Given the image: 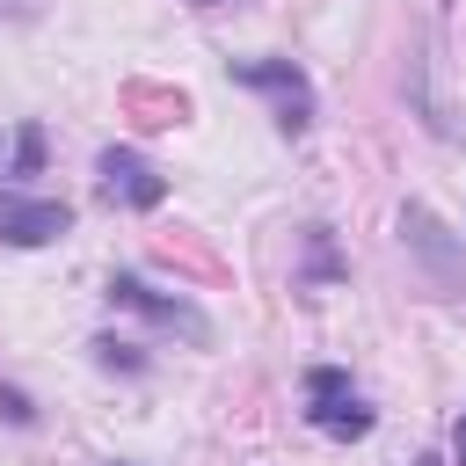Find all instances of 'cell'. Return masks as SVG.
<instances>
[{"label":"cell","instance_id":"1","mask_svg":"<svg viewBox=\"0 0 466 466\" xmlns=\"http://www.w3.org/2000/svg\"><path fill=\"white\" fill-rule=\"evenodd\" d=\"M306 422L320 430V437H335V444H350V437H371V408H364V393L350 386V371H335V364H313L306 371Z\"/></svg>","mask_w":466,"mask_h":466},{"label":"cell","instance_id":"2","mask_svg":"<svg viewBox=\"0 0 466 466\" xmlns=\"http://www.w3.org/2000/svg\"><path fill=\"white\" fill-rule=\"evenodd\" d=\"M233 80H240V87H255V95H269V102H277V124H284L291 138L313 124V80H306L291 58H240V66H233Z\"/></svg>","mask_w":466,"mask_h":466},{"label":"cell","instance_id":"3","mask_svg":"<svg viewBox=\"0 0 466 466\" xmlns=\"http://www.w3.org/2000/svg\"><path fill=\"white\" fill-rule=\"evenodd\" d=\"M109 306H131V313H146L153 328H167V335H182V342H211V320H204L189 299L153 291L146 277H109Z\"/></svg>","mask_w":466,"mask_h":466},{"label":"cell","instance_id":"4","mask_svg":"<svg viewBox=\"0 0 466 466\" xmlns=\"http://www.w3.org/2000/svg\"><path fill=\"white\" fill-rule=\"evenodd\" d=\"M95 175H102V197L124 204V211H153V204L167 197V175H160L146 153H131V146H109V153L95 160Z\"/></svg>","mask_w":466,"mask_h":466},{"label":"cell","instance_id":"5","mask_svg":"<svg viewBox=\"0 0 466 466\" xmlns=\"http://www.w3.org/2000/svg\"><path fill=\"white\" fill-rule=\"evenodd\" d=\"M73 226V211L58 197H22V189H0V240L7 248H44Z\"/></svg>","mask_w":466,"mask_h":466},{"label":"cell","instance_id":"6","mask_svg":"<svg viewBox=\"0 0 466 466\" xmlns=\"http://www.w3.org/2000/svg\"><path fill=\"white\" fill-rule=\"evenodd\" d=\"M7 167H15V175H36V167H44V124H22V131H15Z\"/></svg>","mask_w":466,"mask_h":466},{"label":"cell","instance_id":"7","mask_svg":"<svg viewBox=\"0 0 466 466\" xmlns=\"http://www.w3.org/2000/svg\"><path fill=\"white\" fill-rule=\"evenodd\" d=\"M451 459L466 466V415H459V430H451Z\"/></svg>","mask_w":466,"mask_h":466},{"label":"cell","instance_id":"8","mask_svg":"<svg viewBox=\"0 0 466 466\" xmlns=\"http://www.w3.org/2000/svg\"><path fill=\"white\" fill-rule=\"evenodd\" d=\"M197 7H218V0H197Z\"/></svg>","mask_w":466,"mask_h":466}]
</instances>
